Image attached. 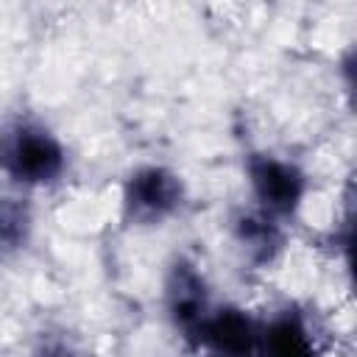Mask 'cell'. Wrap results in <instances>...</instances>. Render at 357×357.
I'll list each match as a JSON object with an SVG mask.
<instances>
[{
    "mask_svg": "<svg viewBox=\"0 0 357 357\" xmlns=\"http://www.w3.org/2000/svg\"><path fill=\"white\" fill-rule=\"evenodd\" d=\"M243 176L248 184L251 206L276 218L279 223H290L310 192L307 170L282 153L273 151H251L243 159Z\"/></svg>",
    "mask_w": 357,
    "mask_h": 357,
    "instance_id": "obj_3",
    "label": "cell"
},
{
    "mask_svg": "<svg viewBox=\"0 0 357 357\" xmlns=\"http://www.w3.org/2000/svg\"><path fill=\"white\" fill-rule=\"evenodd\" d=\"M229 237L240 254V259L248 268H271L284 245H287V229L284 223H279L276 218L259 212L257 206H240L231 218H229Z\"/></svg>",
    "mask_w": 357,
    "mask_h": 357,
    "instance_id": "obj_7",
    "label": "cell"
},
{
    "mask_svg": "<svg viewBox=\"0 0 357 357\" xmlns=\"http://www.w3.org/2000/svg\"><path fill=\"white\" fill-rule=\"evenodd\" d=\"M257 357H324L318 326L298 304H279L259 318Z\"/></svg>",
    "mask_w": 357,
    "mask_h": 357,
    "instance_id": "obj_6",
    "label": "cell"
},
{
    "mask_svg": "<svg viewBox=\"0 0 357 357\" xmlns=\"http://www.w3.org/2000/svg\"><path fill=\"white\" fill-rule=\"evenodd\" d=\"M212 307H215L212 287H209V279L201 271V265L184 254L173 257L167 262L165 279H162V310H165V318L173 326V332L187 346H192V340Z\"/></svg>",
    "mask_w": 357,
    "mask_h": 357,
    "instance_id": "obj_4",
    "label": "cell"
},
{
    "mask_svg": "<svg viewBox=\"0 0 357 357\" xmlns=\"http://www.w3.org/2000/svg\"><path fill=\"white\" fill-rule=\"evenodd\" d=\"M70 167L64 139L33 114H14L0 126V176L22 190L56 187Z\"/></svg>",
    "mask_w": 357,
    "mask_h": 357,
    "instance_id": "obj_1",
    "label": "cell"
},
{
    "mask_svg": "<svg viewBox=\"0 0 357 357\" xmlns=\"http://www.w3.org/2000/svg\"><path fill=\"white\" fill-rule=\"evenodd\" d=\"M187 204V181L167 165H137L120 187V218L131 229H159Z\"/></svg>",
    "mask_w": 357,
    "mask_h": 357,
    "instance_id": "obj_2",
    "label": "cell"
},
{
    "mask_svg": "<svg viewBox=\"0 0 357 357\" xmlns=\"http://www.w3.org/2000/svg\"><path fill=\"white\" fill-rule=\"evenodd\" d=\"M36 229L33 204L22 192H3L0 195V259H11L22 254Z\"/></svg>",
    "mask_w": 357,
    "mask_h": 357,
    "instance_id": "obj_8",
    "label": "cell"
},
{
    "mask_svg": "<svg viewBox=\"0 0 357 357\" xmlns=\"http://www.w3.org/2000/svg\"><path fill=\"white\" fill-rule=\"evenodd\" d=\"M259 315L234 301H215L190 349L204 357H257Z\"/></svg>",
    "mask_w": 357,
    "mask_h": 357,
    "instance_id": "obj_5",
    "label": "cell"
},
{
    "mask_svg": "<svg viewBox=\"0 0 357 357\" xmlns=\"http://www.w3.org/2000/svg\"><path fill=\"white\" fill-rule=\"evenodd\" d=\"M33 357H92L86 349H81L78 343L67 340V337H59V335H42L36 349H33Z\"/></svg>",
    "mask_w": 357,
    "mask_h": 357,
    "instance_id": "obj_9",
    "label": "cell"
}]
</instances>
